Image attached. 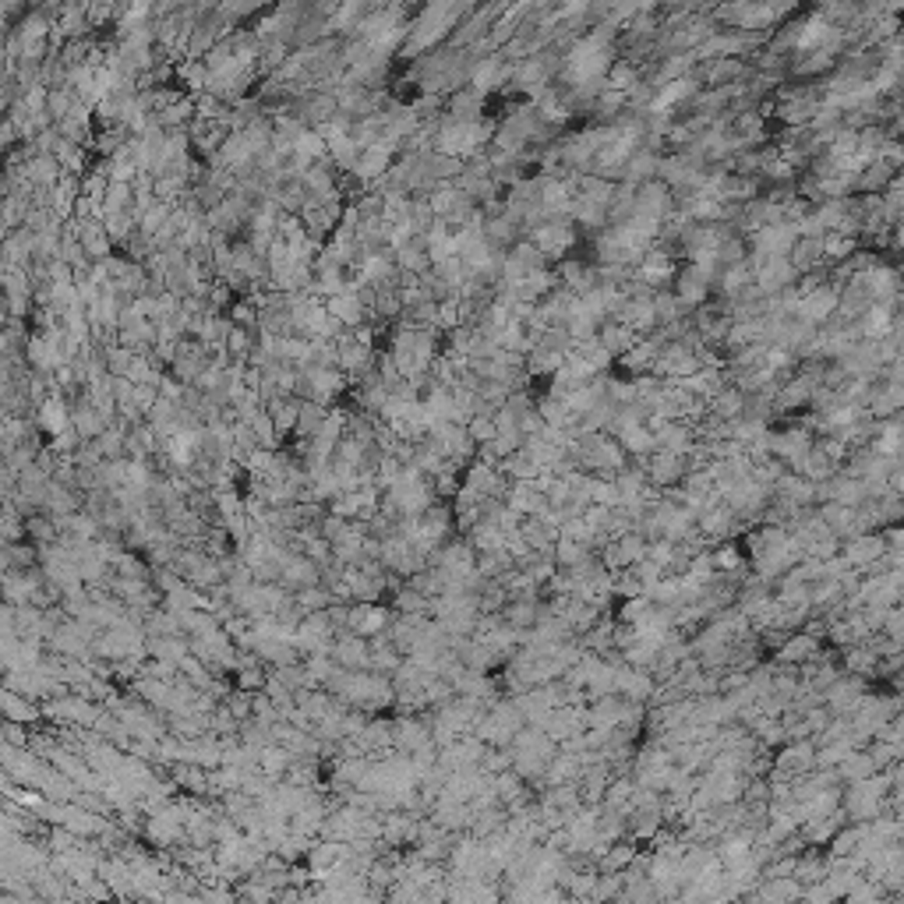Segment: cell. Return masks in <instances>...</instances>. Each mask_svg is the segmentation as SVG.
<instances>
[{"instance_id":"19","label":"cell","mask_w":904,"mask_h":904,"mask_svg":"<svg viewBox=\"0 0 904 904\" xmlns=\"http://www.w3.org/2000/svg\"><path fill=\"white\" fill-rule=\"evenodd\" d=\"M640 283H650V287H661V283H672L675 280V261L668 251H646L640 259V269H636Z\"/></svg>"},{"instance_id":"25","label":"cell","mask_w":904,"mask_h":904,"mask_svg":"<svg viewBox=\"0 0 904 904\" xmlns=\"http://www.w3.org/2000/svg\"><path fill=\"white\" fill-rule=\"evenodd\" d=\"M693 93H696V89H693V82H689V78H675V82H668V85H664V89H661L657 96L650 99V110H653V113H668L672 106L685 103V99L693 96Z\"/></svg>"},{"instance_id":"16","label":"cell","mask_w":904,"mask_h":904,"mask_svg":"<svg viewBox=\"0 0 904 904\" xmlns=\"http://www.w3.org/2000/svg\"><path fill=\"white\" fill-rule=\"evenodd\" d=\"M844 823H848V812H844V809H834V812H827V816H812V820H806V823L799 827V834H802L806 844H812V848H816V844L823 848V844L834 840V834H838Z\"/></svg>"},{"instance_id":"11","label":"cell","mask_w":904,"mask_h":904,"mask_svg":"<svg viewBox=\"0 0 904 904\" xmlns=\"http://www.w3.org/2000/svg\"><path fill=\"white\" fill-rule=\"evenodd\" d=\"M838 304H840L838 287H812V290L799 293V300H795V319H802V322H809V325H820L838 311Z\"/></svg>"},{"instance_id":"23","label":"cell","mask_w":904,"mask_h":904,"mask_svg":"<svg viewBox=\"0 0 904 904\" xmlns=\"http://www.w3.org/2000/svg\"><path fill=\"white\" fill-rule=\"evenodd\" d=\"M870 838V823H851V827H840L834 840H830V855L834 859H851L859 848H862V840Z\"/></svg>"},{"instance_id":"18","label":"cell","mask_w":904,"mask_h":904,"mask_svg":"<svg viewBox=\"0 0 904 904\" xmlns=\"http://www.w3.org/2000/svg\"><path fill=\"white\" fill-rule=\"evenodd\" d=\"M752 898H760V901H795V898H806V887L795 876H771V879L756 883Z\"/></svg>"},{"instance_id":"24","label":"cell","mask_w":904,"mask_h":904,"mask_svg":"<svg viewBox=\"0 0 904 904\" xmlns=\"http://www.w3.org/2000/svg\"><path fill=\"white\" fill-rule=\"evenodd\" d=\"M898 410H904V386L901 382H890L887 388H872V399H870V414L876 420H883V418H890V414H898Z\"/></svg>"},{"instance_id":"14","label":"cell","mask_w":904,"mask_h":904,"mask_svg":"<svg viewBox=\"0 0 904 904\" xmlns=\"http://www.w3.org/2000/svg\"><path fill=\"white\" fill-rule=\"evenodd\" d=\"M35 424H39V431H43L46 438L67 431V427H71V399H67L64 392H50V396L35 407Z\"/></svg>"},{"instance_id":"34","label":"cell","mask_w":904,"mask_h":904,"mask_svg":"<svg viewBox=\"0 0 904 904\" xmlns=\"http://www.w3.org/2000/svg\"><path fill=\"white\" fill-rule=\"evenodd\" d=\"M890 487H894V491H898V495L904 498V463L898 467V470H894V477H890Z\"/></svg>"},{"instance_id":"8","label":"cell","mask_w":904,"mask_h":904,"mask_svg":"<svg viewBox=\"0 0 904 904\" xmlns=\"http://www.w3.org/2000/svg\"><path fill=\"white\" fill-rule=\"evenodd\" d=\"M713 283V265H703V261H689L675 272V297L682 304H703L707 293H711Z\"/></svg>"},{"instance_id":"29","label":"cell","mask_w":904,"mask_h":904,"mask_svg":"<svg viewBox=\"0 0 904 904\" xmlns=\"http://www.w3.org/2000/svg\"><path fill=\"white\" fill-rule=\"evenodd\" d=\"M823 255L834 261L851 259V255H855V237H851V233H838V230L823 233Z\"/></svg>"},{"instance_id":"36","label":"cell","mask_w":904,"mask_h":904,"mask_svg":"<svg viewBox=\"0 0 904 904\" xmlns=\"http://www.w3.org/2000/svg\"><path fill=\"white\" fill-rule=\"evenodd\" d=\"M898 241L904 244V220H901V226H898Z\"/></svg>"},{"instance_id":"21","label":"cell","mask_w":904,"mask_h":904,"mask_svg":"<svg viewBox=\"0 0 904 904\" xmlns=\"http://www.w3.org/2000/svg\"><path fill=\"white\" fill-rule=\"evenodd\" d=\"M555 562H558V569H573V565H580L586 558H594L597 548H590V545H583L576 537H565V534H558V541H555Z\"/></svg>"},{"instance_id":"35","label":"cell","mask_w":904,"mask_h":904,"mask_svg":"<svg viewBox=\"0 0 904 904\" xmlns=\"http://www.w3.org/2000/svg\"><path fill=\"white\" fill-rule=\"evenodd\" d=\"M890 774H894V781H904V752H901V760L890 767Z\"/></svg>"},{"instance_id":"5","label":"cell","mask_w":904,"mask_h":904,"mask_svg":"<svg viewBox=\"0 0 904 904\" xmlns=\"http://www.w3.org/2000/svg\"><path fill=\"white\" fill-rule=\"evenodd\" d=\"M812 446H816V438H812V431H809L806 424H791V427L771 431V456H777L788 470H795Z\"/></svg>"},{"instance_id":"17","label":"cell","mask_w":904,"mask_h":904,"mask_svg":"<svg viewBox=\"0 0 904 904\" xmlns=\"http://www.w3.org/2000/svg\"><path fill=\"white\" fill-rule=\"evenodd\" d=\"M4 717L7 721H18V724H43L46 721V713H43V703L33 700V696H22V693H15V689H4Z\"/></svg>"},{"instance_id":"10","label":"cell","mask_w":904,"mask_h":904,"mask_svg":"<svg viewBox=\"0 0 904 904\" xmlns=\"http://www.w3.org/2000/svg\"><path fill=\"white\" fill-rule=\"evenodd\" d=\"M823 657V636L809 633V629H795L788 633V640L774 650V661H784V664H795V668H806L812 661Z\"/></svg>"},{"instance_id":"26","label":"cell","mask_w":904,"mask_h":904,"mask_svg":"<svg viewBox=\"0 0 904 904\" xmlns=\"http://www.w3.org/2000/svg\"><path fill=\"white\" fill-rule=\"evenodd\" d=\"M890 325H894V311H890V304H870L866 311H862V336L866 339H879V336H887L890 332Z\"/></svg>"},{"instance_id":"1","label":"cell","mask_w":904,"mask_h":904,"mask_svg":"<svg viewBox=\"0 0 904 904\" xmlns=\"http://www.w3.org/2000/svg\"><path fill=\"white\" fill-rule=\"evenodd\" d=\"M840 555L855 573L872 576V573L887 569V537L879 530H862V534L840 541Z\"/></svg>"},{"instance_id":"31","label":"cell","mask_w":904,"mask_h":904,"mask_svg":"<svg viewBox=\"0 0 904 904\" xmlns=\"http://www.w3.org/2000/svg\"><path fill=\"white\" fill-rule=\"evenodd\" d=\"M887 640H894L898 646H904V604H894L887 618H883V629H879Z\"/></svg>"},{"instance_id":"4","label":"cell","mask_w":904,"mask_h":904,"mask_svg":"<svg viewBox=\"0 0 904 904\" xmlns=\"http://www.w3.org/2000/svg\"><path fill=\"white\" fill-rule=\"evenodd\" d=\"M633 459H640V463H644L646 477H650V485L657 487V491L682 485V481H685V474H689V456L672 452V449H653L650 456H633Z\"/></svg>"},{"instance_id":"7","label":"cell","mask_w":904,"mask_h":904,"mask_svg":"<svg viewBox=\"0 0 904 904\" xmlns=\"http://www.w3.org/2000/svg\"><path fill=\"white\" fill-rule=\"evenodd\" d=\"M870 696V682L862 675H851V672H844V675L834 682V689L823 696V703L830 707L834 717H851V713L862 707V700Z\"/></svg>"},{"instance_id":"27","label":"cell","mask_w":904,"mask_h":904,"mask_svg":"<svg viewBox=\"0 0 904 904\" xmlns=\"http://www.w3.org/2000/svg\"><path fill=\"white\" fill-rule=\"evenodd\" d=\"M838 774L840 781H866V777L876 774V763H872V756L866 749H851L838 763Z\"/></svg>"},{"instance_id":"6","label":"cell","mask_w":904,"mask_h":904,"mask_svg":"<svg viewBox=\"0 0 904 904\" xmlns=\"http://www.w3.org/2000/svg\"><path fill=\"white\" fill-rule=\"evenodd\" d=\"M392 618H396V612H392V604H386V601H354L350 604V618H347V629L371 640V636L386 633L388 625H392Z\"/></svg>"},{"instance_id":"3","label":"cell","mask_w":904,"mask_h":904,"mask_svg":"<svg viewBox=\"0 0 904 904\" xmlns=\"http://www.w3.org/2000/svg\"><path fill=\"white\" fill-rule=\"evenodd\" d=\"M816 756H820L816 739H791V742H784L774 752V771H771V777L795 781V777L812 774L816 771Z\"/></svg>"},{"instance_id":"20","label":"cell","mask_w":904,"mask_h":904,"mask_svg":"<svg viewBox=\"0 0 904 904\" xmlns=\"http://www.w3.org/2000/svg\"><path fill=\"white\" fill-rule=\"evenodd\" d=\"M827 872H830V855H820L812 844L795 859V879H799L802 887H812V883L827 879Z\"/></svg>"},{"instance_id":"15","label":"cell","mask_w":904,"mask_h":904,"mask_svg":"<svg viewBox=\"0 0 904 904\" xmlns=\"http://www.w3.org/2000/svg\"><path fill=\"white\" fill-rule=\"evenodd\" d=\"M855 283L866 290L870 304H890V300L898 297V276H894V269H887V265H870V269H862V272L855 276Z\"/></svg>"},{"instance_id":"32","label":"cell","mask_w":904,"mask_h":904,"mask_svg":"<svg viewBox=\"0 0 904 904\" xmlns=\"http://www.w3.org/2000/svg\"><path fill=\"white\" fill-rule=\"evenodd\" d=\"M29 739H33V728H29V724H18V721H7V717H4V742L29 745Z\"/></svg>"},{"instance_id":"33","label":"cell","mask_w":904,"mask_h":904,"mask_svg":"<svg viewBox=\"0 0 904 904\" xmlns=\"http://www.w3.org/2000/svg\"><path fill=\"white\" fill-rule=\"evenodd\" d=\"M890 382H901V386H904V357H894V368H890Z\"/></svg>"},{"instance_id":"9","label":"cell","mask_w":904,"mask_h":904,"mask_svg":"<svg viewBox=\"0 0 904 904\" xmlns=\"http://www.w3.org/2000/svg\"><path fill=\"white\" fill-rule=\"evenodd\" d=\"M820 516L827 519V526L838 534L840 541L844 537H855L862 530H872V519L862 506H844V502H820Z\"/></svg>"},{"instance_id":"13","label":"cell","mask_w":904,"mask_h":904,"mask_svg":"<svg viewBox=\"0 0 904 904\" xmlns=\"http://www.w3.org/2000/svg\"><path fill=\"white\" fill-rule=\"evenodd\" d=\"M332 657H336V664H343L350 672H364V668H371V640L343 629L332 640Z\"/></svg>"},{"instance_id":"28","label":"cell","mask_w":904,"mask_h":904,"mask_svg":"<svg viewBox=\"0 0 904 904\" xmlns=\"http://www.w3.org/2000/svg\"><path fill=\"white\" fill-rule=\"evenodd\" d=\"M866 752L872 756V763H876V771H890L898 760H901V745L890 742V739H883V735H876L870 745H866Z\"/></svg>"},{"instance_id":"22","label":"cell","mask_w":904,"mask_h":904,"mask_svg":"<svg viewBox=\"0 0 904 904\" xmlns=\"http://www.w3.org/2000/svg\"><path fill=\"white\" fill-rule=\"evenodd\" d=\"M745 548L742 545H735V541H721L717 548H713V569L717 573H724V576H742L745 573Z\"/></svg>"},{"instance_id":"12","label":"cell","mask_w":904,"mask_h":904,"mask_svg":"<svg viewBox=\"0 0 904 904\" xmlns=\"http://www.w3.org/2000/svg\"><path fill=\"white\" fill-rule=\"evenodd\" d=\"M530 241L545 251V259H562L565 251H573L576 230L565 223V220H555V216H551L548 223L534 226V237H530Z\"/></svg>"},{"instance_id":"30","label":"cell","mask_w":904,"mask_h":904,"mask_svg":"<svg viewBox=\"0 0 904 904\" xmlns=\"http://www.w3.org/2000/svg\"><path fill=\"white\" fill-rule=\"evenodd\" d=\"M467 431H470V438H474L477 446H485V442H491V438L498 435V424H495V414H474V418L467 420Z\"/></svg>"},{"instance_id":"2","label":"cell","mask_w":904,"mask_h":904,"mask_svg":"<svg viewBox=\"0 0 904 904\" xmlns=\"http://www.w3.org/2000/svg\"><path fill=\"white\" fill-rule=\"evenodd\" d=\"M612 67V50L604 39H583L580 46L569 54V64H565V74L573 85H594L601 82V74Z\"/></svg>"}]
</instances>
